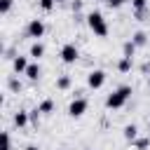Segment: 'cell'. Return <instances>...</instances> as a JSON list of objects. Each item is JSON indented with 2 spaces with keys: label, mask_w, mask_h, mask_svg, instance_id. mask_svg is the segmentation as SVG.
<instances>
[{
  "label": "cell",
  "mask_w": 150,
  "mask_h": 150,
  "mask_svg": "<svg viewBox=\"0 0 150 150\" xmlns=\"http://www.w3.org/2000/svg\"><path fill=\"white\" fill-rule=\"evenodd\" d=\"M56 2H63V0H56Z\"/></svg>",
  "instance_id": "27"
},
{
  "label": "cell",
  "mask_w": 150,
  "mask_h": 150,
  "mask_svg": "<svg viewBox=\"0 0 150 150\" xmlns=\"http://www.w3.org/2000/svg\"><path fill=\"white\" fill-rule=\"evenodd\" d=\"M9 89H12V91H19V89H21V82L12 77V80H9Z\"/></svg>",
  "instance_id": "22"
},
{
  "label": "cell",
  "mask_w": 150,
  "mask_h": 150,
  "mask_svg": "<svg viewBox=\"0 0 150 150\" xmlns=\"http://www.w3.org/2000/svg\"><path fill=\"white\" fill-rule=\"evenodd\" d=\"M73 84V80H70V75H61L59 80H56V89H68Z\"/></svg>",
  "instance_id": "14"
},
{
  "label": "cell",
  "mask_w": 150,
  "mask_h": 150,
  "mask_svg": "<svg viewBox=\"0 0 150 150\" xmlns=\"http://www.w3.org/2000/svg\"><path fill=\"white\" fill-rule=\"evenodd\" d=\"M87 98H82V96H77V98H73L70 101V105H68V115L70 117H82L84 112H87Z\"/></svg>",
  "instance_id": "3"
},
{
  "label": "cell",
  "mask_w": 150,
  "mask_h": 150,
  "mask_svg": "<svg viewBox=\"0 0 150 150\" xmlns=\"http://www.w3.org/2000/svg\"><path fill=\"white\" fill-rule=\"evenodd\" d=\"M122 2H131V0H122Z\"/></svg>",
  "instance_id": "26"
},
{
  "label": "cell",
  "mask_w": 150,
  "mask_h": 150,
  "mask_svg": "<svg viewBox=\"0 0 150 150\" xmlns=\"http://www.w3.org/2000/svg\"><path fill=\"white\" fill-rule=\"evenodd\" d=\"M38 110H40V112H45V115H47V112H52V110H54V101H52V98H45V101L38 105Z\"/></svg>",
  "instance_id": "15"
},
{
  "label": "cell",
  "mask_w": 150,
  "mask_h": 150,
  "mask_svg": "<svg viewBox=\"0 0 150 150\" xmlns=\"http://www.w3.org/2000/svg\"><path fill=\"white\" fill-rule=\"evenodd\" d=\"M2 150H12V145H9V134H7V131H2Z\"/></svg>",
  "instance_id": "21"
},
{
  "label": "cell",
  "mask_w": 150,
  "mask_h": 150,
  "mask_svg": "<svg viewBox=\"0 0 150 150\" xmlns=\"http://www.w3.org/2000/svg\"><path fill=\"white\" fill-rule=\"evenodd\" d=\"M122 52H124V56H134V52H136L134 40H127V42H124V47H122Z\"/></svg>",
  "instance_id": "17"
},
{
  "label": "cell",
  "mask_w": 150,
  "mask_h": 150,
  "mask_svg": "<svg viewBox=\"0 0 150 150\" xmlns=\"http://www.w3.org/2000/svg\"><path fill=\"white\" fill-rule=\"evenodd\" d=\"M9 9H12V0H0V12L7 14Z\"/></svg>",
  "instance_id": "19"
},
{
  "label": "cell",
  "mask_w": 150,
  "mask_h": 150,
  "mask_svg": "<svg viewBox=\"0 0 150 150\" xmlns=\"http://www.w3.org/2000/svg\"><path fill=\"white\" fill-rule=\"evenodd\" d=\"M103 82H105V70H101V68L91 70V73H89V77H87V84H89L91 89H98V87H103Z\"/></svg>",
  "instance_id": "5"
},
{
  "label": "cell",
  "mask_w": 150,
  "mask_h": 150,
  "mask_svg": "<svg viewBox=\"0 0 150 150\" xmlns=\"http://www.w3.org/2000/svg\"><path fill=\"white\" fill-rule=\"evenodd\" d=\"M40 73H42V70H40V66H38V63H28V68H26V73H23V75H26L28 80H38V77H40Z\"/></svg>",
  "instance_id": "10"
},
{
  "label": "cell",
  "mask_w": 150,
  "mask_h": 150,
  "mask_svg": "<svg viewBox=\"0 0 150 150\" xmlns=\"http://www.w3.org/2000/svg\"><path fill=\"white\" fill-rule=\"evenodd\" d=\"M54 2H56V0H40V7H42L45 12H49V9L54 7Z\"/></svg>",
  "instance_id": "20"
},
{
  "label": "cell",
  "mask_w": 150,
  "mask_h": 150,
  "mask_svg": "<svg viewBox=\"0 0 150 150\" xmlns=\"http://www.w3.org/2000/svg\"><path fill=\"white\" fill-rule=\"evenodd\" d=\"M59 56H61V61H63V63H75V61H77V56H80V52H77V47H75V45H70V42H68V45H63V47H61Z\"/></svg>",
  "instance_id": "4"
},
{
  "label": "cell",
  "mask_w": 150,
  "mask_h": 150,
  "mask_svg": "<svg viewBox=\"0 0 150 150\" xmlns=\"http://www.w3.org/2000/svg\"><path fill=\"white\" fill-rule=\"evenodd\" d=\"M82 7V0H73V12H77Z\"/></svg>",
  "instance_id": "23"
},
{
  "label": "cell",
  "mask_w": 150,
  "mask_h": 150,
  "mask_svg": "<svg viewBox=\"0 0 150 150\" xmlns=\"http://www.w3.org/2000/svg\"><path fill=\"white\" fill-rule=\"evenodd\" d=\"M131 7H134L138 14H143V12H145V7H148V0H131Z\"/></svg>",
  "instance_id": "18"
},
{
  "label": "cell",
  "mask_w": 150,
  "mask_h": 150,
  "mask_svg": "<svg viewBox=\"0 0 150 150\" xmlns=\"http://www.w3.org/2000/svg\"><path fill=\"white\" fill-rule=\"evenodd\" d=\"M12 68H14L16 73H26V68H28V59H26V56H14Z\"/></svg>",
  "instance_id": "7"
},
{
  "label": "cell",
  "mask_w": 150,
  "mask_h": 150,
  "mask_svg": "<svg viewBox=\"0 0 150 150\" xmlns=\"http://www.w3.org/2000/svg\"><path fill=\"white\" fill-rule=\"evenodd\" d=\"M148 87H150V80H148Z\"/></svg>",
  "instance_id": "28"
},
{
  "label": "cell",
  "mask_w": 150,
  "mask_h": 150,
  "mask_svg": "<svg viewBox=\"0 0 150 150\" xmlns=\"http://www.w3.org/2000/svg\"><path fill=\"white\" fill-rule=\"evenodd\" d=\"M87 23L94 30V35H98V38H105L108 35V23H105V19H103L101 12H89L87 14Z\"/></svg>",
  "instance_id": "2"
},
{
  "label": "cell",
  "mask_w": 150,
  "mask_h": 150,
  "mask_svg": "<svg viewBox=\"0 0 150 150\" xmlns=\"http://www.w3.org/2000/svg\"><path fill=\"white\" fill-rule=\"evenodd\" d=\"M131 40H134V45H136V47H143V45H145V42H148V35H145V33H143V30H136V33H134V38H131Z\"/></svg>",
  "instance_id": "13"
},
{
  "label": "cell",
  "mask_w": 150,
  "mask_h": 150,
  "mask_svg": "<svg viewBox=\"0 0 150 150\" xmlns=\"http://www.w3.org/2000/svg\"><path fill=\"white\" fill-rule=\"evenodd\" d=\"M28 56H33L35 61H38L40 56H45V45H42V42H33V45H30V52H28Z\"/></svg>",
  "instance_id": "9"
},
{
  "label": "cell",
  "mask_w": 150,
  "mask_h": 150,
  "mask_svg": "<svg viewBox=\"0 0 150 150\" xmlns=\"http://www.w3.org/2000/svg\"><path fill=\"white\" fill-rule=\"evenodd\" d=\"M28 120H30V115H28L26 110H19V112L14 115V124H16V127H26Z\"/></svg>",
  "instance_id": "11"
},
{
  "label": "cell",
  "mask_w": 150,
  "mask_h": 150,
  "mask_svg": "<svg viewBox=\"0 0 150 150\" xmlns=\"http://www.w3.org/2000/svg\"><path fill=\"white\" fill-rule=\"evenodd\" d=\"M26 33H28V38H42V35H45V23H42L40 19H33V21L28 23Z\"/></svg>",
  "instance_id": "6"
},
{
  "label": "cell",
  "mask_w": 150,
  "mask_h": 150,
  "mask_svg": "<svg viewBox=\"0 0 150 150\" xmlns=\"http://www.w3.org/2000/svg\"><path fill=\"white\" fill-rule=\"evenodd\" d=\"M134 148H136V150H148V148H150V138H145V136H143V138H136V141H134Z\"/></svg>",
  "instance_id": "16"
},
{
  "label": "cell",
  "mask_w": 150,
  "mask_h": 150,
  "mask_svg": "<svg viewBox=\"0 0 150 150\" xmlns=\"http://www.w3.org/2000/svg\"><path fill=\"white\" fill-rule=\"evenodd\" d=\"M131 66H134V56H122V59L117 61V70H120V73H129Z\"/></svg>",
  "instance_id": "8"
},
{
  "label": "cell",
  "mask_w": 150,
  "mask_h": 150,
  "mask_svg": "<svg viewBox=\"0 0 150 150\" xmlns=\"http://www.w3.org/2000/svg\"><path fill=\"white\" fill-rule=\"evenodd\" d=\"M129 96H131V87H129V84H122L120 89H115L112 94H108V98H105V108L117 110V108H122V105L129 101Z\"/></svg>",
  "instance_id": "1"
},
{
  "label": "cell",
  "mask_w": 150,
  "mask_h": 150,
  "mask_svg": "<svg viewBox=\"0 0 150 150\" xmlns=\"http://www.w3.org/2000/svg\"><path fill=\"white\" fill-rule=\"evenodd\" d=\"M26 150H40V148H38V145H28Z\"/></svg>",
  "instance_id": "25"
},
{
  "label": "cell",
  "mask_w": 150,
  "mask_h": 150,
  "mask_svg": "<svg viewBox=\"0 0 150 150\" xmlns=\"http://www.w3.org/2000/svg\"><path fill=\"white\" fill-rule=\"evenodd\" d=\"M122 0H108V7H120Z\"/></svg>",
  "instance_id": "24"
},
{
  "label": "cell",
  "mask_w": 150,
  "mask_h": 150,
  "mask_svg": "<svg viewBox=\"0 0 150 150\" xmlns=\"http://www.w3.org/2000/svg\"><path fill=\"white\" fill-rule=\"evenodd\" d=\"M124 138L127 141H136L138 138V127L136 124H127L124 127Z\"/></svg>",
  "instance_id": "12"
}]
</instances>
